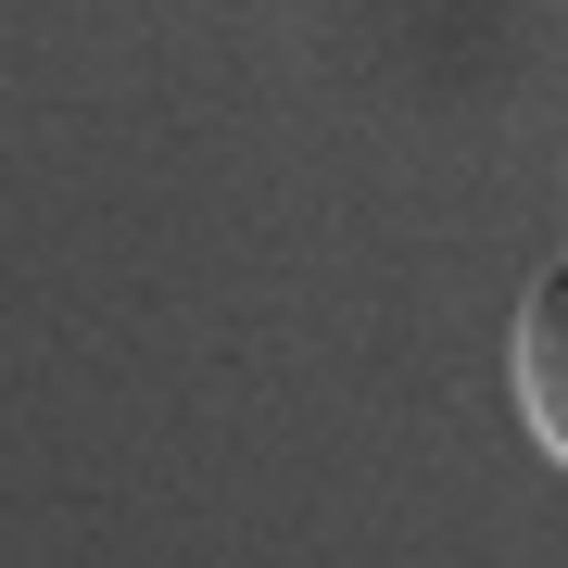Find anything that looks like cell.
I'll use <instances>...</instances> for the list:
<instances>
[{
  "label": "cell",
  "mask_w": 568,
  "mask_h": 568,
  "mask_svg": "<svg viewBox=\"0 0 568 568\" xmlns=\"http://www.w3.org/2000/svg\"><path fill=\"white\" fill-rule=\"evenodd\" d=\"M506 392H518V429L568 467V265L518 291V328H506Z\"/></svg>",
  "instance_id": "1"
}]
</instances>
